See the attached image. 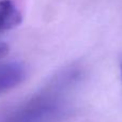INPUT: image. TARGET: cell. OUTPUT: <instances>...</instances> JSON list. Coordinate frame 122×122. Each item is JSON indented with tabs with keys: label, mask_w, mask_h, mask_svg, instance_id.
I'll return each mask as SVG.
<instances>
[{
	"label": "cell",
	"mask_w": 122,
	"mask_h": 122,
	"mask_svg": "<svg viewBox=\"0 0 122 122\" xmlns=\"http://www.w3.org/2000/svg\"><path fill=\"white\" fill-rule=\"evenodd\" d=\"M21 23V14L11 0L0 1V33L11 30Z\"/></svg>",
	"instance_id": "cell-1"
},
{
	"label": "cell",
	"mask_w": 122,
	"mask_h": 122,
	"mask_svg": "<svg viewBox=\"0 0 122 122\" xmlns=\"http://www.w3.org/2000/svg\"><path fill=\"white\" fill-rule=\"evenodd\" d=\"M120 69H121V76H122V62H121V64H120Z\"/></svg>",
	"instance_id": "cell-3"
},
{
	"label": "cell",
	"mask_w": 122,
	"mask_h": 122,
	"mask_svg": "<svg viewBox=\"0 0 122 122\" xmlns=\"http://www.w3.org/2000/svg\"><path fill=\"white\" fill-rule=\"evenodd\" d=\"M9 51V46L6 44H4V43H0V59L1 58H3L4 56L8 54Z\"/></svg>",
	"instance_id": "cell-2"
}]
</instances>
